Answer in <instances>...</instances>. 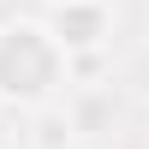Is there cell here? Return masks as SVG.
<instances>
[{"label":"cell","mask_w":149,"mask_h":149,"mask_svg":"<svg viewBox=\"0 0 149 149\" xmlns=\"http://www.w3.org/2000/svg\"><path fill=\"white\" fill-rule=\"evenodd\" d=\"M60 84H66V48L48 36V24H0V107H42L60 95Z\"/></svg>","instance_id":"cell-1"},{"label":"cell","mask_w":149,"mask_h":149,"mask_svg":"<svg viewBox=\"0 0 149 149\" xmlns=\"http://www.w3.org/2000/svg\"><path fill=\"white\" fill-rule=\"evenodd\" d=\"M107 30H113L107 0H60L54 18H48V36H54L66 54H90V48H102Z\"/></svg>","instance_id":"cell-2"},{"label":"cell","mask_w":149,"mask_h":149,"mask_svg":"<svg viewBox=\"0 0 149 149\" xmlns=\"http://www.w3.org/2000/svg\"><path fill=\"white\" fill-rule=\"evenodd\" d=\"M66 119H72V137H95L102 125H113V119H119L113 84H84V90L66 102Z\"/></svg>","instance_id":"cell-3"},{"label":"cell","mask_w":149,"mask_h":149,"mask_svg":"<svg viewBox=\"0 0 149 149\" xmlns=\"http://www.w3.org/2000/svg\"><path fill=\"white\" fill-rule=\"evenodd\" d=\"M30 113H36V125H30V131H36V137H30L36 149H66V143H72V119H66V107L42 102V107H30Z\"/></svg>","instance_id":"cell-4"},{"label":"cell","mask_w":149,"mask_h":149,"mask_svg":"<svg viewBox=\"0 0 149 149\" xmlns=\"http://www.w3.org/2000/svg\"><path fill=\"white\" fill-rule=\"evenodd\" d=\"M0 149H12V119L0 113Z\"/></svg>","instance_id":"cell-5"},{"label":"cell","mask_w":149,"mask_h":149,"mask_svg":"<svg viewBox=\"0 0 149 149\" xmlns=\"http://www.w3.org/2000/svg\"><path fill=\"white\" fill-rule=\"evenodd\" d=\"M54 6H60V0H54Z\"/></svg>","instance_id":"cell-6"}]
</instances>
